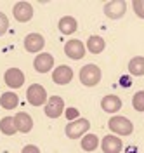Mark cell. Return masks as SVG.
I'll return each mask as SVG.
<instances>
[{
    "label": "cell",
    "instance_id": "obj_17",
    "mask_svg": "<svg viewBox=\"0 0 144 153\" xmlns=\"http://www.w3.org/2000/svg\"><path fill=\"white\" fill-rule=\"evenodd\" d=\"M18 105H19V97H18L16 92L5 91L4 94L0 96V106H2L4 110H14Z\"/></svg>",
    "mask_w": 144,
    "mask_h": 153
},
{
    "label": "cell",
    "instance_id": "obj_18",
    "mask_svg": "<svg viewBox=\"0 0 144 153\" xmlns=\"http://www.w3.org/2000/svg\"><path fill=\"white\" fill-rule=\"evenodd\" d=\"M106 47V42L103 37H99V35H92V37H89L87 40V51H90L92 54H101Z\"/></svg>",
    "mask_w": 144,
    "mask_h": 153
},
{
    "label": "cell",
    "instance_id": "obj_15",
    "mask_svg": "<svg viewBox=\"0 0 144 153\" xmlns=\"http://www.w3.org/2000/svg\"><path fill=\"white\" fill-rule=\"evenodd\" d=\"M122 99L115 94H108L103 97V101H101V108L104 110L106 113H116L120 108H122Z\"/></svg>",
    "mask_w": 144,
    "mask_h": 153
},
{
    "label": "cell",
    "instance_id": "obj_14",
    "mask_svg": "<svg viewBox=\"0 0 144 153\" xmlns=\"http://www.w3.org/2000/svg\"><path fill=\"white\" fill-rule=\"evenodd\" d=\"M127 10V4L125 2H108L104 4V16L109 19H120Z\"/></svg>",
    "mask_w": 144,
    "mask_h": 153
},
{
    "label": "cell",
    "instance_id": "obj_1",
    "mask_svg": "<svg viewBox=\"0 0 144 153\" xmlns=\"http://www.w3.org/2000/svg\"><path fill=\"white\" fill-rule=\"evenodd\" d=\"M101 68L97 66V65H85V66L80 70V82L83 84L85 87H94L97 85L99 82H101Z\"/></svg>",
    "mask_w": 144,
    "mask_h": 153
},
{
    "label": "cell",
    "instance_id": "obj_25",
    "mask_svg": "<svg viewBox=\"0 0 144 153\" xmlns=\"http://www.w3.org/2000/svg\"><path fill=\"white\" fill-rule=\"evenodd\" d=\"M132 5H134L135 14H137L141 19H144V0H134Z\"/></svg>",
    "mask_w": 144,
    "mask_h": 153
},
{
    "label": "cell",
    "instance_id": "obj_20",
    "mask_svg": "<svg viewBox=\"0 0 144 153\" xmlns=\"http://www.w3.org/2000/svg\"><path fill=\"white\" fill-rule=\"evenodd\" d=\"M97 146H101V144H99V137L96 134H85L82 137V148L85 152H94Z\"/></svg>",
    "mask_w": 144,
    "mask_h": 153
},
{
    "label": "cell",
    "instance_id": "obj_16",
    "mask_svg": "<svg viewBox=\"0 0 144 153\" xmlns=\"http://www.w3.org/2000/svg\"><path fill=\"white\" fill-rule=\"evenodd\" d=\"M58 28L59 31L63 33V35H71V33H75L78 28V23L75 18H71V16H63V18L59 19L58 23Z\"/></svg>",
    "mask_w": 144,
    "mask_h": 153
},
{
    "label": "cell",
    "instance_id": "obj_3",
    "mask_svg": "<svg viewBox=\"0 0 144 153\" xmlns=\"http://www.w3.org/2000/svg\"><path fill=\"white\" fill-rule=\"evenodd\" d=\"M87 131H90V122L87 118H78L75 122H69L64 127V132L69 139H78V137H83L87 134Z\"/></svg>",
    "mask_w": 144,
    "mask_h": 153
},
{
    "label": "cell",
    "instance_id": "obj_22",
    "mask_svg": "<svg viewBox=\"0 0 144 153\" xmlns=\"http://www.w3.org/2000/svg\"><path fill=\"white\" fill-rule=\"evenodd\" d=\"M132 106H134L137 111H144V91L135 92L132 97Z\"/></svg>",
    "mask_w": 144,
    "mask_h": 153
},
{
    "label": "cell",
    "instance_id": "obj_12",
    "mask_svg": "<svg viewBox=\"0 0 144 153\" xmlns=\"http://www.w3.org/2000/svg\"><path fill=\"white\" fill-rule=\"evenodd\" d=\"M33 68L38 73H47V71H50L54 68V57L49 52H40L38 56L35 57V61H33Z\"/></svg>",
    "mask_w": 144,
    "mask_h": 153
},
{
    "label": "cell",
    "instance_id": "obj_11",
    "mask_svg": "<svg viewBox=\"0 0 144 153\" xmlns=\"http://www.w3.org/2000/svg\"><path fill=\"white\" fill-rule=\"evenodd\" d=\"M122 139L115 136V134H108L103 137V141H101V148H103V152L104 153H120L122 152Z\"/></svg>",
    "mask_w": 144,
    "mask_h": 153
},
{
    "label": "cell",
    "instance_id": "obj_24",
    "mask_svg": "<svg viewBox=\"0 0 144 153\" xmlns=\"http://www.w3.org/2000/svg\"><path fill=\"white\" fill-rule=\"evenodd\" d=\"M7 30H9V19H7V16L0 10V37H2L4 33H7Z\"/></svg>",
    "mask_w": 144,
    "mask_h": 153
},
{
    "label": "cell",
    "instance_id": "obj_19",
    "mask_svg": "<svg viewBox=\"0 0 144 153\" xmlns=\"http://www.w3.org/2000/svg\"><path fill=\"white\" fill-rule=\"evenodd\" d=\"M128 71H130V75H135V76L144 75V57L143 56L132 57L130 63H128Z\"/></svg>",
    "mask_w": 144,
    "mask_h": 153
},
{
    "label": "cell",
    "instance_id": "obj_4",
    "mask_svg": "<svg viewBox=\"0 0 144 153\" xmlns=\"http://www.w3.org/2000/svg\"><path fill=\"white\" fill-rule=\"evenodd\" d=\"M26 99H28V103L31 106H42L47 103V92H45V89L44 85H40V84H31L28 87V91H26Z\"/></svg>",
    "mask_w": 144,
    "mask_h": 153
},
{
    "label": "cell",
    "instance_id": "obj_13",
    "mask_svg": "<svg viewBox=\"0 0 144 153\" xmlns=\"http://www.w3.org/2000/svg\"><path fill=\"white\" fill-rule=\"evenodd\" d=\"M44 47H45V40H44V37L40 33H30V35H26V38H24V49L28 52L35 54V52H40Z\"/></svg>",
    "mask_w": 144,
    "mask_h": 153
},
{
    "label": "cell",
    "instance_id": "obj_21",
    "mask_svg": "<svg viewBox=\"0 0 144 153\" xmlns=\"http://www.w3.org/2000/svg\"><path fill=\"white\" fill-rule=\"evenodd\" d=\"M0 131L5 136H14V134L18 132L16 125H14V117H4L0 120Z\"/></svg>",
    "mask_w": 144,
    "mask_h": 153
},
{
    "label": "cell",
    "instance_id": "obj_10",
    "mask_svg": "<svg viewBox=\"0 0 144 153\" xmlns=\"http://www.w3.org/2000/svg\"><path fill=\"white\" fill-rule=\"evenodd\" d=\"M14 125H16V131L18 132L28 134L33 129V118L26 111H19V113L14 115Z\"/></svg>",
    "mask_w": 144,
    "mask_h": 153
},
{
    "label": "cell",
    "instance_id": "obj_26",
    "mask_svg": "<svg viewBox=\"0 0 144 153\" xmlns=\"http://www.w3.org/2000/svg\"><path fill=\"white\" fill-rule=\"evenodd\" d=\"M23 153H40V150L35 144H26V146L23 148Z\"/></svg>",
    "mask_w": 144,
    "mask_h": 153
},
{
    "label": "cell",
    "instance_id": "obj_5",
    "mask_svg": "<svg viewBox=\"0 0 144 153\" xmlns=\"http://www.w3.org/2000/svg\"><path fill=\"white\" fill-rule=\"evenodd\" d=\"M66 108H64V101H63V97L61 96H50L47 99V103H45V108H44V111L47 115L49 118H58L63 115Z\"/></svg>",
    "mask_w": 144,
    "mask_h": 153
},
{
    "label": "cell",
    "instance_id": "obj_9",
    "mask_svg": "<svg viewBox=\"0 0 144 153\" xmlns=\"http://www.w3.org/2000/svg\"><path fill=\"white\" fill-rule=\"evenodd\" d=\"M4 82L7 84V87L10 89H19L24 84V73L21 71L19 68H9L4 73Z\"/></svg>",
    "mask_w": 144,
    "mask_h": 153
},
{
    "label": "cell",
    "instance_id": "obj_2",
    "mask_svg": "<svg viewBox=\"0 0 144 153\" xmlns=\"http://www.w3.org/2000/svg\"><path fill=\"white\" fill-rule=\"evenodd\" d=\"M108 127H109V131L118 136H128V134H132L134 131V125L132 122L127 118V117H111L109 118V122H108Z\"/></svg>",
    "mask_w": 144,
    "mask_h": 153
},
{
    "label": "cell",
    "instance_id": "obj_6",
    "mask_svg": "<svg viewBox=\"0 0 144 153\" xmlns=\"http://www.w3.org/2000/svg\"><path fill=\"white\" fill-rule=\"evenodd\" d=\"M85 51H87V47L83 45V42L78 40V38H71V40H68L64 44V54L69 59H75V61L82 59L85 56Z\"/></svg>",
    "mask_w": 144,
    "mask_h": 153
},
{
    "label": "cell",
    "instance_id": "obj_23",
    "mask_svg": "<svg viewBox=\"0 0 144 153\" xmlns=\"http://www.w3.org/2000/svg\"><path fill=\"white\" fill-rule=\"evenodd\" d=\"M64 117H66L69 122H75V120L80 118V111H78L77 108L71 106V108H66V110H64Z\"/></svg>",
    "mask_w": 144,
    "mask_h": 153
},
{
    "label": "cell",
    "instance_id": "obj_7",
    "mask_svg": "<svg viewBox=\"0 0 144 153\" xmlns=\"http://www.w3.org/2000/svg\"><path fill=\"white\" fill-rule=\"evenodd\" d=\"M12 14L19 23H28L33 18V5L30 2H18L12 7Z\"/></svg>",
    "mask_w": 144,
    "mask_h": 153
},
{
    "label": "cell",
    "instance_id": "obj_8",
    "mask_svg": "<svg viewBox=\"0 0 144 153\" xmlns=\"http://www.w3.org/2000/svg\"><path fill=\"white\" fill-rule=\"evenodd\" d=\"M73 70L68 66V65H61V66L54 68V71H52V80H54V84H58V85H66L69 84L71 80H73Z\"/></svg>",
    "mask_w": 144,
    "mask_h": 153
}]
</instances>
